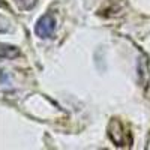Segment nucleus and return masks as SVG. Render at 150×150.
Instances as JSON below:
<instances>
[{
    "mask_svg": "<svg viewBox=\"0 0 150 150\" xmlns=\"http://www.w3.org/2000/svg\"><path fill=\"white\" fill-rule=\"evenodd\" d=\"M56 30V20L51 14H45L38 20L36 26H35V33L45 39V38H51Z\"/></svg>",
    "mask_w": 150,
    "mask_h": 150,
    "instance_id": "obj_1",
    "label": "nucleus"
},
{
    "mask_svg": "<svg viewBox=\"0 0 150 150\" xmlns=\"http://www.w3.org/2000/svg\"><path fill=\"white\" fill-rule=\"evenodd\" d=\"M15 3H17V6L20 9L29 11V9H32L36 5V0H15Z\"/></svg>",
    "mask_w": 150,
    "mask_h": 150,
    "instance_id": "obj_3",
    "label": "nucleus"
},
{
    "mask_svg": "<svg viewBox=\"0 0 150 150\" xmlns=\"http://www.w3.org/2000/svg\"><path fill=\"white\" fill-rule=\"evenodd\" d=\"M20 54V51L15 47H11V45H2V57L6 59H14Z\"/></svg>",
    "mask_w": 150,
    "mask_h": 150,
    "instance_id": "obj_2",
    "label": "nucleus"
}]
</instances>
